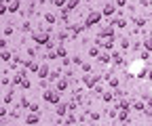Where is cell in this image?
I'll use <instances>...</instances> for the list:
<instances>
[{
	"instance_id": "1",
	"label": "cell",
	"mask_w": 152,
	"mask_h": 126,
	"mask_svg": "<svg viewBox=\"0 0 152 126\" xmlns=\"http://www.w3.org/2000/svg\"><path fill=\"white\" fill-rule=\"evenodd\" d=\"M102 15H104V13H97V11H91V13H89V17H87V23H85V25H87V27H93L95 23H99V19H102Z\"/></svg>"
},
{
	"instance_id": "2",
	"label": "cell",
	"mask_w": 152,
	"mask_h": 126,
	"mask_svg": "<svg viewBox=\"0 0 152 126\" xmlns=\"http://www.w3.org/2000/svg\"><path fill=\"white\" fill-rule=\"evenodd\" d=\"M45 101H49V103H59V91H47V93H45Z\"/></svg>"
},
{
	"instance_id": "3",
	"label": "cell",
	"mask_w": 152,
	"mask_h": 126,
	"mask_svg": "<svg viewBox=\"0 0 152 126\" xmlns=\"http://www.w3.org/2000/svg\"><path fill=\"white\" fill-rule=\"evenodd\" d=\"M34 40H36L38 44H47V46L51 44V42H49V36H47V34H40V32L34 34Z\"/></svg>"
},
{
	"instance_id": "4",
	"label": "cell",
	"mask_w": 152,
	"mask_h": 126,
	"mask_svg": "<svg viewBox=\"0 0 152 126\" xmlns=\"http://www.w3.org/2000/svg\"><path fill=\"white\" fill-rule=\"evenodd\" d=\"M55 112H57V116H64V114L68 112V107H66L64 103H57V107H55Z\"/></svg>"
},
{
	"instance_id": "5",
	"label": "cell",
	"mask_w": 152,
	"mask_h": 126,
	"mask_svg": "<svg viewBox=\"0 0 152 126\" xmlns=\"http://www.w3.org/2000/svg\"><path fill=\"white\" fill-rule=\"evenodd\" d=\"M9 11H11V13L19 11V0H9Z\"/></svg>"
},
{
	"instance_id": "6",
	"label": "cell",
	"mask_w": 152,
	"mask_h": 126,
	"mask_svg": "<svg viewBox=\"0 0 152 126\" xmlns=\"http://www.w3.org/2000/svg\"><path fill=\"white\" fill-rule=\"evenodd\" d=\"M97 80H99L97 76H85V84H87V86H93Z\"/></svg>"
},
{
	"instance_id": "7",
	"label": "cell",
	"mask_w": 152,
	"mask_h": 126,
	"mask_svg": "<svg viewBox=\"0 0 152 126\" xmlns=\"http://www.w3.org/2000/svg\"><path fill=\"white\" fill-rule=\"evenodd\" d=\"M114 11H116V9H114V4H106V6H104V15H112Z\"/></svg>"
},
{
	"instance_id": "8",
	"label": "cell",
	"mask_w": 152,
	"mask_h": 126,
	"mask_svg": "<svg viewBox=\"0 0 152 126\" xmlns=\"http://www.w3.org/2000/svg\"><path fill=\"white\" fill-rule=\"evenodd\" d=\"M38 74H40V80H42V78H47V74H49V67H47V65H42L40 69H38Z\"/></svg>"
},
{
	"instance_id": "9",
	"label": "cell",
	"mask_w": 152,
	"mask_h": 126,
	"mask_svg": "<svg viewBox=\"0 0 152 126\" xmlns=\"http://www.w3.org/2000/svg\"><path fill=\"white\" fill-rule=\"evenodd\" d=\"M133 107H135L137 112H144V109H146V105H144V101H135V103H133Z\"/></svg>"
},
{
	"instance_id": "10",
	"label": "cell",
	"mask_w": 152,
	"mask_h": 126,
	"mask_svg": "<svg viewBox=\"0 0 152 126\" xmlns=\"http://www.w3.org/2000/svg\"><path fill=\"white\" fill-rule=\"evenodd\" d=\"M26 122H28V124H36V122H38V116H36V114H32V116H28V118H26Z\"/></svg>"
},
{
	"instance_id": "11",
	"label": "cell",
	"mask_w": 152,
	"mask_h": 126,
	"mask_svg": "<svg viewBox=\"0 0 152 126\" xmlns=\"http://www.w3.org/2000/svg\"><path fill=\"white\" fill-rule=\"evenodd\" d=\"M110 25H116V27H125V19H114Z\"/></svg>"
},
{
	"instance_id": "12",
	"label": "cell",
	"mask_w": 152,
	"mask_h": 126,
	"mask_svg": "<svg viewBox=\"0 0 152 126\" xmlns=\"http://www.w3.org/2000/svg\"><path fill=\"white\" fill-rule=\"evenodd\" d=\"M66 86H68V82L66 80H59V82H57V91H64Z\"/></svg>"
},
{
	"instance_id": "13",
	"label": "cell",
	"mask_w": 152,
	"mask_h": 126,
	"mask_svg": "<svg viewBox=\"0 0 152 126\" xmlns=\"http://www.w3.org/2000/svg\"><path fill=\"white\" fill-rule=\"evenodd\" d=\"M76 4H78V0H70V2H68V6H66V11H72Z\"/></svg>"
},
{
	"instance_id": "14",
	"label": "cell",
	"mask_w": 152,
	"mask_h": 126,
	"mask_svg": "<svg viewBox=\"0 0 152 126\" xmlns=\"http://www.w3.org/2000/svg\"><path fill=\"white\" fill-rule=\"evenodd\" d=\"M45 19H47L49 23H55V15H53V13H47V15H45Z\"/></svg>"
},
{
	"instance_id": "15",
	"label": "cell",
	"mask_w": 152,
	"mask_h": 126,
	"mask_svg": "<svg viewBox=\"0 0 152 126\" xmlns=\"http://www.w3.org/2000/svg\"><path fill=\"white\" fill-rule=\"evenodd\" d=\"M57 57H66V48L64 46H57Z\"/></svg>"
},
{
	"instance_id": "16",
	"label": "cell",
	"mask_w": 152,
	"mask_h": 126,
	"mask_svg": "<svg viewBox=\"0 0 152 126\" xmlns=\"http://www.w3.org/2000/svg\"><path fill=\"white\" fill-rule=\"evenodd\" d=\"M127 116H129V109H121L118 118H121V120H127Z\"/></svg>"
},
{
	"instance_id": "17",
	"label": "cell",
	"mask_w": 152,
	"mask_h": 126,
	"mask_svg": "<svg viewBox=\"0 0 152 126\" xmlns=\"http://www.w3.org/2000/svg\"><path fill=\"white\" fill-rule=\"evenodd\" d=\"M118 105H121V109H129V107H131V103H129V101H121Z\"/></svg>"
},
{
	"instance_id": "18",
	"label": "cell",
	"mask_w": 152,
	"mask_h": 126,
	"mask_svg": "<svg viewBox=\"0 0 152 126\" xmlns=\"http://www.w3.org/2000/svg\"><path fill=\"white\" fill-rule=\"evenodd\" d=\"M89 55H91V57L97 55V46H91V48H89Z\"/></svg>"
},
{
	"instance_id": "19",
	"label": "cell",
	"mask_w": 152,
	"mask_h": 126,
	"mask_svg": "<svg viewBox=\"0 0 152 126\" xmlns=\"http://www.w3.org/2000/svg\"><path fill=\"white\" fill-rule=\"evenodd\" d=\"M49 78H51V80H59V71H51Z\"/></svg>"
},
{
	"instance_id": "20",
	"label": "cell",
	"mask_w": 152,
	"mask_h": 126,
	"mask_svg": "<svg viewBox=\"0 0 152 126\" xmlns=\"http://www.w3.org/2000/svg\"><path fill=\"white\" fill-rule=\"evenodd\" d=\"M106 78H108V82H110L112 86H116V84H118V80H116V78H110V76H106Z\"/></svg>"
},
{
	"instance_id": "21",
	"label": "cell",
	"mask_w": 152,
	"mask_h": 126,
	"mask_svg": "<svg viewBox=\"0 0 152 126\" xmlns=\"http://www.w3.org/2000/svg\"><path fill=\"white\" fill-rule=\"evenodd\" d=\"M99 61H102V63H108V61H110V57H108V55H106V53H104V55L99 57Z\"/></svg>"
},
{
	"instance_id": "22",
	"label": "cell",
	"mask_w": 152,
	"mask_h": 126,
	"mask_svg": "<svg viewBox=\"0 0 152 126\" xmlns=\"http://www.w3.org/2000/svg\"><path fill=\"white\" fill-rule=\"evenodd\" d=\"M28 67H30L32 71H36V69H38V63H34V61H32V63H28Z\"/></svg>"
},
{
	"instance_id": "23",
	"label": "cell",
	"mask_w": 152,
	"mask_h": 126,
	"mask_svg": "<svg viewBox=\"0 0 152 126\" xmlns=\"http://www.w3.org/2000/svg\"><path fill=\"white\" fill-rule=\"evenodd\" d=\"M144 46H146L148 50H152V38H150V40H146V42H144Z\"/></svg>"
},
{
	"instance_id": "24",
	"label": "cell",
	"mask_w": 152,
	"mask_h": 126,
	"mask_svg": "<svg viewBox=\"0 0 152 126\" xmlns=\"http://www.w3.org/2000/svg\"><path fill=\"white\" fill-rule=\"evenodd\" d=\"M2 59H4V61H9V59H11V53H7V50H2Z\"/></svg>"
},
{
	"instance_id": "25",
	"label": "cell",
	"mask_w": 152,
	"mask_h": 126,
	"mask_svg": "<svg viewBox=\"0 0 152 126\" xmlns=\"http://www.w3.org/2000/svg\"><path fill=\"white\" fill-rule=\"evenodd\" d=\"M104 101H108V103H110V101H112V93H106V95H104Z\"/></svg>"
},
{
	"instance_id": "26",
	"label": "cell",
	"mask_w": 152,
	"mask_h": 126,
	"mask_svg": "<svg viewBox=\"0 0 152 126\" xmlns=\"http://www.w3.org/2000/svg\"><path fill=\"white\" fill-rule=\"evenodd\" d=\"M80 30H83V27H80V25H72V32H74V34H78V32H80Z\"/></svg>"
},
{
	"instance_id": "27",
	"label": "cell",
	"mask_w": 152,
	"mask_h": 126,
	"mask_svg": "<svg viewBox=\"0 0 152 126\" xmlns=\"http://www.w3.org/2000/svg\"><path fill=\"white\" fill-rule=\"evenodd\" d=\"M116 4H118V6H125V4H127V0H116Z\"/></svg>"
},
{
	"instance_id": "28",
	"label": "cell",
	"mask_w": 152,
	"mask_h": 126,
	"mask_svg": "<svg viewBox=\"0 0 152 126\" xmlns=\"http://www.w3.org/2000/svg\"><path fill=\"white\" fill-rule=\"evenodd\" d=\"M64 2H66V0H55V4H57V6H61Z\"/></svg>"
},
{
	"instance_id": "29",
	"label": "cell",
	"mask_w": 152,
	"mask_h": 126,
	"mask_svg": "<svg viewBox=\"0 0 152 126\" xmlns=\"http://www.w3.org/2000/svg\"><path fill=\"white\" fill-rule=\"evenodd\" d=\"M148 78H150V82H152V69H150V74H148Z\"/></svg>"
},
{
	"instance_id": "30",
	"label": "cell",
	"mask_w": 152,
	"mask_h": 126,
	"mask_svg": "<svg viewBox=\"0 0 152 126\" xmlns=\"http://www.w3.org/2000/svg\"><path fill=\"white\" fill-rule=\"evenodd\" d=\"M93 126H99V124H93Z\"/></svg>"
},
{
	"instance_id": "31",
	"label": "cell",
	"mask_w": 152,
	"mask_h": 126,
	"mask_svg": "<svg viewBox=\"0 0 152 126\" xmlns=\"http://www.w3.org/2000/svg\"><path fill=\"white\" fill-rule=\"evenodd\" d=\"M125 126H127V124H125Z\"/></svg>"
}]
</instances>
